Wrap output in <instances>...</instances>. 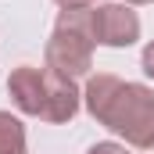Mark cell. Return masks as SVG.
Masks as SVG:
<instances>
[{"mask_svg": "<svg viewBox=\"0 0 154 154\" xmlns=\"http://www.w3.org/2000/svg\"><path fill=\"white\" fill-rule=\"evenodd\" d=\"M90 154H129V151L118 143H97V147H90Z\"/></svg>", "mask_w": 154, "mask_h": 154, "instance_id": "obj_6", "label": "cell"}, {"mask_svg": "<svg viewBox=\"0 0 154 154\" xmlns=\"http://www.w3.org/2000/svg\"><path fill=\"white\" fill-rule=\"evenodd\" d=\"M140 36V18L125 4H104L93 7V39L108 47H129Z\"/></svg>", "mask_w": 154, "mask_h": 154, "instance_id": "obj_4", "label": "cell"}, {"mask_svg": "<svg viewBox=\"0 0 154 154\" xmlns=\"http://www.w3.org/2000/svg\"><path fill=\"white\" fill-rule=\"evenodd\" d=\"M0 154H25V129L7 111H0Z\"/></svg>", "mask_w": 154, "mask_h": 154, "instance_id": "obj_5", "label": "cell"}, {"mask_svg": "<svg viewBox=\"0 0 154 154\" xmlns=\"http://www.w3.org/2000/svg\"><path fill=\"white\" fill-rule=\"evenodd\" d=\"M86 108L97 122H104L108 129H115L118 136H125L129 147L151 151L154 147V93L136 86V82H122L118 75H93L86 82Z\"/></svg>", "mask_w": 154, "mask_h": 154, "instance_id": "obj_1", "label": "cell"}, {"mask_svg": "<svg viewBox=\"0 0 154 154\" xmlns=\"http://www.w3.org/2000/svg\"><path fill=\"white\" fill-rule=\"evenodd\" d=\"M54 4H61L65 11H72V7H93L97 0H54Z\"/></svg>", "mask_w": 154, "mask_h": 154, "instance_id": "obj_8", "label": "cell"}, {"mask_svg": "<svg viewBox=\"0 0 154 154\" xmlns=\"http://www.w3.org/2000/svg\"><path fill=\"white\" fill-rule=\"evenodd\" d=\"M7 93L25 115H36L43 122H68L79 111L75 82L50 68H32V65L14 68L7 79Z\"/></svg>", "mask_w": 154, "mask_h": 154, "instance_id": "obj_2", "label": "cell"}, {"mask_svg": "<svg viewBox=\"0 0 154 154\" xmlns=\"http://www.w3.org/2000/svg\"><path fill=\"white\" fill-rule=\"evenodd\" d=\"M143 72L154 75V43H147V50H143Z\"/></svg>", "mask_w": 154, "mask_h": 154, "instance_id": "obj_7", "label": "cell"}, {"mask_svg": "<svg viewBox=\"0 0 154 154\" xmlns=\"http://www.w3.org/2000/svg\"><path fill=\"white\" fill-rule=\"evenodd\" d=\"M93 7L61 11L47 43V68L65 79L82 75L93 65Z\"/></svg>", "mask_w": 154, "mask_h": 154, "instance_id": "obj_3", "label": "cell"}, {"mask_svg": "<svg viewBox=\"0 0 154 154\" xmlns=\"http://www.w3.org/2000/svg\"><path fill=\"white\" fill-rule=\"evenodd\" d=\"M125 4H151V0H125Z\"/></svg>", "mask_w": 154, "mask_h": 154, "instance_id": "obj_9", "label": "cell"}]
</instances>
